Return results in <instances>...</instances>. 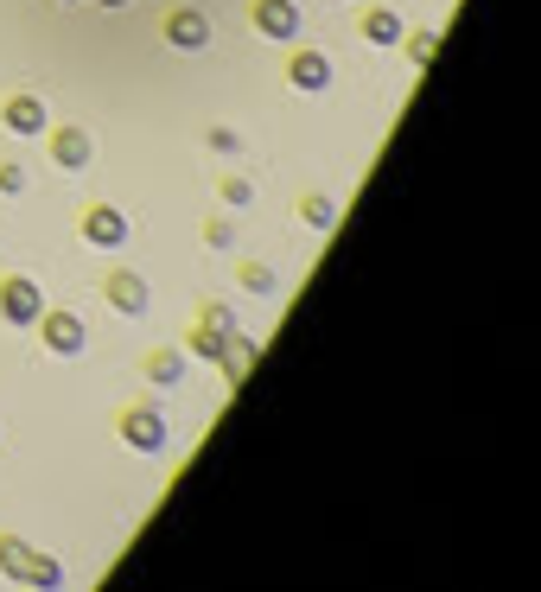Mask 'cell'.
<instances>
[{
  "instance_id": "cell-1",
  "label": "cell",
  "mask_w": 541,
  "mask_h": 592,
  "mask_svg": "<svg viewBox=\"0 0 541 592\" xmlns=\"http://www.w3.org/2000/svg\"><path fill=\"white\" fill-rule=\"evenodd\" d=\"M0 573H7L13 586H64L58 561H45V554H32L20 535H0Z\"/></svg>"
},
{
  "instance_id": "cell-2",
  "label": "cell",
  "mask_w": 541,
  "mask_h": 592,
  "mask_svg": "<svg viewBox=\"0 0 541 592\" xmlns=\"http://www.w3.org/2000/svg\"><path fill=\"white\" fill-rule=\"evenodd\" d=\"M39 312H45L39 281H26V274H7V281H0V319H7L13 332H32V325H39Z\"/></svg>"
},
{
  "instance_id": "cell-3",
  "label": "cell",
  "mask_w": 541,
  "mask_h": 592,
  "mask_svg": "<svg viewBox=\"0 0 541 592\" xmlns=\"http://www.w3.org/2000/svg\"><path fill=\"white\" fill-rule=\"evenodd\" d=\"M39 338L51 357H83V344H90V325H83V312H39Z\"/></svg>"
},
{
  "instance_id": "cell-4",
  "label": "cell",
  "mask_w": 541,
  "mask_h": 592,
  "mask_svg": "<svg viewBox=\"0 0 541 592\" xmlns=\"http://www.w3.org/2000/svg\"><path fill=\"white\" fill-rule=\"evenodd\" d=\"M115 433H121L134 452H166V414H160V408H121Z\"/></svg>"
},
{
  "instance_id": "cell-5",
  "label": "cell",
  "mask_w": 541,
  "mask_h": 592,
  "mask_svg": "<svg viewBox=\"0 0 541 592\" xmlns=\"http://www.w3.org/2000/svg\"><path fill=\"white\" fill-rule=\"evenodd\" d=\"M83 242H90V249H121V242H128V217H121L115 204H90V211H83Z\"/></svg>"
},
{
  "instance_id": "cell-6",
  "label": "cell",
  "mask_w": 541,
  "mask_h": 592,
  "mask_svg": "<svg viewBox=\"0 0 541 592\" xmlns=\"http://www.w3.org/2000/svg\"><path fill=\"white\" fill-rule=\"evenodd\" d=\"M166 45H179V51H204V45H211V20H204V7H172L166 13Z\"/></svg>"
},
{
  "instance_id": "cell-7",
  "label": "cell",
  "mask_w": 541,
  "mask_h": 592,
  "mask_svg": "<svg viewBox=\"0 0 541 592\" xmlns=\"http://www.w3.org/2000/svg\"><path fill=\"white\" fill-rule=\"evenodd\" d=\"M255 32L261 39H300V7L293 0H255Z\"/></svg>"
},
{
  "instance_id": "cell-8",
  "label": "cell",
  "mask_w": 541,
  "mask_h": 592,
  "mask_svg": "<svg viewBox=\"0 0 541 592\" xmlns=\"http://www.w3.org/2000/svg\"><path fill=\"white\" fill-rule=\"evenodd\" d=\"M0 121H7L13 134H45L51 128V115H45V102L32 96V90H13L7 102H0Z\"/></svg>"
},
{
  "instance_id": "cell-9",
  "label": "cell",
  "mask_w": 541,
  "mask_h": 592,
  "mask_svg": "<svg viewBox=\"0 0 541 592\" xmlns=\"http://www.w3.org/2000/svg\"><path fill=\"white\" fill-rule=\"evenodd\" d=\"M102 293H109V306H115V312H128V319H141V312H147V281H141L134 268H109Z\"/></svg>"
},
{
  "instance_id": "cell-10",
  "label": "cell",
  "mask_w": 541,
  "mask_h": 592,
  "mask_svg": "<svg viewBox=\"0 0 541 592\" xmlns=\"http://www.w3.org/2000/svg\"><path fill=\"white\" fill-rule=\"evenodd\" d=\"M223 344H230V312H223V306H204V319H198V332L185 338V351H191V357H223Z\"/></svg>"
},
{
  "instance_id": "cell-11",
  "label": "cell",
  "mask_w": 541,
  "mask_h": 592,
  "mask_svg": "<svg viewBox=\"0 0 541 592\" xmlns=\"http://www.w3.org/2000/svg\"><path fill=\"white\" fill-rule=\"evenodd\" d=\"M287 83H293V90H306V96H319L331 83V58H325V51H293V58H287Z\"/></svg>"
},
{
  "instance_id": "cell-12",
  "label": "cell",
  "mask_w": 541,
  "mask_h": 592,
  "mask_svg": "<svg viewBox=\"0 0 541 592\" xmlns=\"http://www.w3.org/2000/svg\"><path fill=\"white\" fill-rule=\"evenodd\" d=\"M51 160H58L64 172H83V166L96 160V141L83 128H58V134H51Z\"/></svg>"
},
{
  "instance_id": "cell-13",
  "label": "cell",
  "mask_w": 541,
  "mask_h": 592,
  "mask_svg": "<svg viewBox=\"0 0 541 592\" xmlns=\"http://www.w3.org/2000/svg\"><path fill=\"white\" fill-rule=\"evenodd\" d=\"M363 39H370V45H395L401 39V13L395 7H370V13H363Z\"/></svg>"
},
{
  "instance_id": "cell-14",
  "label": "cell",
  "mask_w": 541,
  "mask_h": 592,
  "mask_svg": "<svg viewBox=\"0 0 541 592\" xmlns=\"http://www.w3.org/2000/svg\"><path fill=\"white\" fill-rule=\"evenodd\" d=\"M217 363H223V376H230V382H242V376H249V363H255V338H230Z\"/></svg>"
},
{
  "instance_id": "cell-15",
  "label": "cell",
  "mask_w": 541,
  "mask_h": 592,
  "mask_svg": "<svg viewBox=\"0 0 541 592\" xmlns=\"http://www.w3.org/2000/svg\"><path fill=\"white\" fill-rule=\"evenodd\" d=\"M179 376H185V351H153V357H147V382H160V389H172Z\"/></svg>"
},
{
  "instance_id": "cell-16",
  "label": "cell",
  "mask_w": 541,
  "mask_h": 592,
  "mask_svg": "<svg viewBox=\"0 0 541 592\" xmlns=\"http://www.w3.org/2000/svg\"><path fill=\"white\" fill-rule=\"evenodd\" d=\"M236 274H242V287H249V293H261V300H268V293L281 287V274H274V268H261V261H242Z\"/></svg>"
},
{
  "instance_id": "cell-17",
  "label": "cell",
  "mask_w": 541,
  "mask_h": 592,
  "mask_svg": "<svg viewBox=\"0 0 541 592\" xmlns=\"http://www.w3.org/2000/svg\"><path fill=\"white\" fill-rule=\"evenodd\" d=\"M300 217L312 223V230H331V223H338V204H331V198H325V191H312V198L300 204Z\"/></svg>"
},
{
  "instance_id": "cell-18",
  "label": "cell",
  "mask_w": 541,
  "mask_h": 592,
  "mask_svg": "<svg viewBox=\"0 0 541 592\" xmlns=\"http://www.w3.org/2000/svg\"><path fill=\"white\" fill-rule=\"evenodd\" d=\"M217 191H223V204H230V211H242V204H255V185L242 179V172H223V179H217Z\"/></svg>"
},
{
  "instance_id": "cell-19",
  "label": "cell",
  "mask_w": 541,
  "mask_h": 592,
  "mask_svg": "<svg viewBox=\"0 0 541 592\" xmlns=\"http://www.w3.org/2000/svg\"><path fill=\"white\" fill-rule=\"evenodd\" d=\"M433 51H440V32H414V39H408V64H421V71H427Z\"/></svg>"
},
{
  "instance_id": "cell-20",
  "label": "cell",
  "mask_w": 541,
  "mask_h": 592,
  "mask_svg": "<svg viewBox=\"0 0 541 592\" xmlns=\"http://www.w3.org/2000/svg\"><path fill=\"white\" fill-rule=\"evenodd\" d=\"M0 191H7V198H20V191H26V166L20 160H0Z\"/></svg>"
},
{
  "instance_id": "cell-21",
  "label": "cell",
  "mask_w": 541,
  "mask_h": 592,
  "mask_svg": "<svg viewBox=\"0 0 541 592\" xmlns=\"http://www.w3.org/2000/svg\"><path fill=\"white\" fill-rule=\"evenodd\" d=\"M204 242H211V249H230V242H236V223H230V217H211V223H204Z\"/></svg>"
},
{
  "instance_id": "cell-22",
  "label": "cell",
  "mask_w": 541,
  "mask_h": 592,
  "mask_svg": "<svg viewBox=\"0 0 541 592\" xmlns=\"http://www.w3.org/2000/svg\"><path fill=\"white\" fill-rule=\"evenodd\" d=\"M211 153H236L242 160V134L236 128H211Z\"/></svg>"
},
{
  "instance_id": "cell-23",
  "label": "cell",
  "mask_w": 541,
  "mask_h": 592,
  "mask_svg": "<svg viewBox=\"0 0 541 592\" xmlns=\"http://www.w3.org/2000/svg\"><path fill=\"white\" fill-rule=\"evenodd\" d=\"M96 7H128V0H96Z\"/></svg>"
},
{
  "instance_id": "cell-24",
  "label": "cell",
  "mask_w": 541,
  "mask_h": 592,
  "mask_svg": "<svg viewBox=\"0 0 541 592\" xmlns=\"http://www.w3.org/2000/svg\"><path fill=\"white\" fill-rule=\"evenodd\" d=\"M58 7H83V0H58Z\"/></svg>"
}]
</instances>
